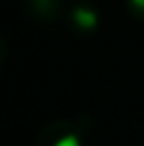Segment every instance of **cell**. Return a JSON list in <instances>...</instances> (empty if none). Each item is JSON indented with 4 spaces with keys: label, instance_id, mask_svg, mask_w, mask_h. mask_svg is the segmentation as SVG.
I'll return each mask as SVG.
<instances>
[{
    "label": "cell",
    "instance_id": "1",
    "mask_svg": "<svg viewBox=\"0 0 144 146\" xmlns=\"http://www.w3.org/2000/svg\"><path fill=\"white\" fill-rule=\"evenodd\" d=\"M73 18H75L77 26H81V28H93L97 24V14L87 8H77L73 12Z\"/></svg>",
    "mask_w": 144,
    "mask_h": 146
},
{
    "label": "cell",
    "instance_id": "2",
    "mask_svg": "<svg viewBox=\"0 0 144 146\" xmlns=\"http://www.w3.org/2000/svg\"><path fill=\"white\" fill-rule=\"evenodd\" d=\"M53 146H81L79 142V138L77 136H73V134H67V136H63V138H59L57 142Z\"/></svg>",
    "mask_w": 144,
    "mask_h": 146
},
{
    "label": "cell",
    "instance_id": "3",
    "mask_svg": "<svg viewBox=\"0 0 144 146\" xmlns=\"http://www.w3.org/2000/svg\"><path fill=\"white\" fill-rule=\"evenodd\" d=\"M136 8H140V10H144V0H130Z\"/></svg>",
    "mask_w": 144,
    "mask_h": 146
}]
</instances>
